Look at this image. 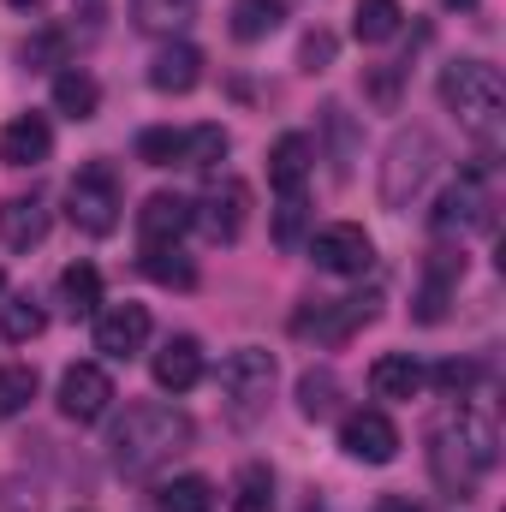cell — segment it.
Segmentation results:
<instances>
[{"label": "cell", "mask_w": 506, "mask_h": 512, "mask_svg": "<svg viewBox=\"0 0 506 512\" xmlns=\"http://www.w3.org/2000/svg\"><path fill=\"white\" fill-rule=\"evenodd\" d=\"M495 459H501V429H495L489 411H477V405L459 399V405H447L429 423V477L453 501H471L477 483L495 471Z\"/></svg>", "instance_id": "obj_1"}, {"label": "cell", "mask_w": 506, "mask_h": 512, "mask_svg": "<svg viewBox=\"0 0 506 512\" xmlns=\"http://www.w3.org/2000/svg\"><path fill=\"white\" fill-rule=\"evenodd\" d=\"M191 417L179 411V405H131L126 417L114 423V441H108V453H114V471L120 477H149V471H161L173 453H185L191 447Z\"/></svg>", "instance_id": "obj_2"}, {"label": "cell", "mask_w": 506, "mask_h": 512, "mask_svg": "<svg viewBox=\"0 0 506 512\" xmlns=\"http://www.w3.org/2000/svg\"><path fill=\"white\" fill-rule=\"evenodd\" d=\"M441 102L459 114V126L471 131L477 143L495 149L501 120H506V84L489 60H453V66H441Z\"/></svg>", "instance_id": "obj_3"}, {"label": "cell", "mask_w": 506, "mask_h": 512, "mask_svg": "<svg viewBox=\"0 0 506 512\" xmlns=\"http://www.w3.org/2000/svg\"><path fill=\"white\" fill-rule=\"evenodd\" d=\"M435 161H441L435 131H423V126L393 131V143H387V155H381V203H387V209H405V203L429 185Z\"/></svg>", "instance_id": "obj_4"}, {"label": "cell", "mask_w": 506, "mask_h": 512, "mask_svg": "<svg viewBox=\"0 0 506 512\" xmlns=\"http://www.w3.org/2000/svg\"><path fill=\"white\" fill-rule=\"evenodd\" d=\"M376 292H358V298H316L292 316V334L298 340H316V346H346L358 328L376 322Z\"/></svg>", "instance_id": "obj_5"}, {"label": "cell", "mask_w": 506, "mask_h": 512, "mask_svg": "<svg viewBox=\"0 0 506 512\" xmlns=\"http://www.w3.org/2000/svg\"><path fill=\"white\" fill-rule=\"evenodd\" d=\"M274 376H280L274 352H262V346H239V352H227V358H221V399H227L239 417H251V411L268 405Z\"/></svg>", "instance_id": "obj_6"}, {"label": "cell", "mask_w": 506, "mask_h": 512, "mask_svg": "<svg viewBox=\"0 0 506 512\" xmlns=\"http://www.w3.org/2000/svg\"><path fill=\"white\" fill-rule=\"evenodd\" d=\"M66 215H72V227L90 233V239L114 233V227H120V185H114V173H108V167H84V173L66 185Z\"/></svg>", "instance_id": "obj_7"}, {"label": "cell", "mask_w": 506, "mask_h": 512, "mask_svg": "<svg viewBox=\"0 0 506 512\" xmlns=\"http://www.w3.org/2000/svg\"><path fill=\"white\" fill-rule=\"evenodd\" d=\"M459 227H495V197H489V167H465L435 209V233H459Z\"/></svg>", "instance_id": "obj_8"}, {"label": "cell", "mask_w": 506, "mask_h": 512, "mask_svg": "<svg viewBox=\"0 0 506 512\" xmlns=\"http://www.w3.org/2000/svg\"><path fill=\"white\" fill-rule=\"evenodd\" d=\"M251 221V185L245 179H215L203 203H191V227H203L215 245H233Z\"/></svg>", "instance_id": "obj_9"}, {"label": "cell", "mask_w": 506, "mask_h": 512, "mask_svg": "<svg viewBox=\"0 0 506 512\" xmlns=\"http://www.w3.org/2000/svg\"><path fill=\"white\" fill-rule=\"evenodd\" d=\"M310 262L322 268V274H370V262H376V245H370V233L364 227H352V221H334V227H322L316 239H310Z\"/></svg>", "instance_id": "obj_10"}, {"label": "cell", "mask_w": 506, "mask_h": 512, "mask_svg": "<svg viewBox=\"0 0 506 512\" xmlns=\"http://www.w3.org/2000/svg\"><path fill=\"white\" fill-rule=\"evenodd\" d=\"M108 405H114V382H108L102 364H72V370L60 376V417H72V423H102Z\"/></svg>", "instance_id": "obj_11"}, {"label": "cell", "mask_w": 506, "mask_h": 512, "mask_svg": "<svg viewBox=\"0 0 506 512\" xmlns=\"http://www.w3.org/2000/svg\"><path fill=\"white\" fill-rule=\"evenodd\" d=\"M149 346V310L143 304H114V310H102L96 316V352L102 358H137Z\"/></svg>", "instance_id": "obj_12"}, {"label": "cell", "mask_w": 506, "mask_h": 512, "mask_svg": "<svg viewBox=\"0 0 506 512\" xmlns=\"http://www.w3.org/2000/svg\"><path fill=\"white\" fill-rule=\"evenodd\" d=\"M340 447H346L352 459H364V465H387V459L399 453V429H393L387 411H352V417L340 423Z\"/></svg>", "instance_id": "obj_13"}, {"label": "cell", "mask_w": 506, "mask_h": 512, "mask_svg": "<svg viewBox=\"0 0 506 512\" xmlns=\"http://www.w3.org/2000/svg\"><path fill=\"white\" fill-rule=\"evenodd\" d=\"M185 233H191V197H179V191L143 197V209H137V239H143V251H149V245H179Z\"/></svg>", "instance_id": "obj_14"}, {"label": "cell", "mask_w": 506, "mask_h": 512, "mask_svg": "<svg viewBox=\"0 0 506 512\" xmlns=\"http://www.w3.org/2000/svg\"><path fill=\"white\" fill-rule=\"evenodd\" d=\"M54 155V131L42 114H18L12 126L0 131V161L6 167H42Z\"/></svg>", "instance_id": "obj_15"}, {"label": "cell", "mask_w": 506, "mask_h": 512, "mask_svg": "<svg viewBox=\"0 0 506 512\" xmlns=\"http://www.w3.org/2000/svg\"><path fill=\"white\" fill-rule=\"evenodd\" d=\"M155 387H167V393H191V387L203 382V346L191 340V334H173L161 352H155Z\"/></svg>", "instance_id": "obj_16"}, {"label": "cell", "mask_w": 506, "mask_h": 512, "mask_svg": "<svg viewBox=\"0 0 506 512\" xmlns=\"http://www.w3.org/2000/svg\"><path fill=\"white\" fill-rule=\"evenodd\" d=\"M197 78H203V54H197L191 42H167V48L149 60V84H155L161 96H185V90H197Z\"/></svg>", "instance_id": "obj_17"}, {"label": "cell", "mask_w": 506, "mask_h": 512, "mask_svg": "<svg viewBox=\"0 0 506 512\" xmlns=\"http://www.w3.org/2000/svg\"><path fill=\"white\" fill-rule=\"evenodd\" d=\"M0 239L6 251H30L48 239V203L42 197H6L0 203Z\"/></svg>", "instance_id": "obj_18"}, {"label": "cell", "mask_w": 506, "mask_h": 512, "mask_svg": "<svg viewBox=\"0 0 506 512\" xmlns=\"http://www.w3.org/2000/svg\"><path fill=\"white\" fill-rule=\"evenodd\" d=\"M465 280V256L459 251H435L429 256V274H423V292H417V322H441L447 316V292Z\"/></svg>", "instance_id": "obj_19"}, {"label": "cell", "mask_w": 506, "mask_h": 512, "mask_svg": "<svg viewBox=\"0 0 506 512\" xmlns=\"http://www.w3.org/2000/svg\"><path fill=\"white\" fill-rule=\"evenodd\" d=\"M310 161H316L310 137H304V131H286V137L268 149V185H274V191H304Z\"/></svg>", "instance_id": "obj_20"}, {"label": "cell", "mask_w": 506, "mask_h": 512, "mask_svg": "<svg viewBox=\"0 0 506 512\" xmlns=\"http://www.w3.org/2000/svg\"><path fill=\"white\" fill-rule=\"evenodd\" d=\"M423 364L411 358V352H387V358H376L370 364V393L376 399H417L423 393Z\"/></svg>", "instance_id": "obj_21"}, {"label": "cell", "mask_w": 506, "mask_h": 512, "mask_svg": "<svg viewBox=\"0 0 506 512\" xmlns=\"http://www.w3.org/2000/svg\"><path fill=\"white\" fill-rule=\"evenodd\" d=\"M280 24H286V0H233V12H227V30L239 42H262Z\"/></svg>", "instance_id": "obj_22"}, {"label": "cell", "mask_w": 506, "mask_h": 512, "mask_svg": "<svg viewBox=\"0 0 506 512\" xmlns=\"http://www.w3.org/2000/svg\"><path fill=\"white\" fill-rule=\"evenodd\" d=\"M197 18V0H131V24L149 36H173Z\"/></svg>", "instance_id": "obj_23"}, {"label": "cell", "mask_w": 506, "mask_h": 512, "mask_svg": "<svg viewBox=\"0 0 506 512\" xmlns=\"http://www.w3.org/2000/svg\"><path fill=\"white\" fill-rule=\"evenodd\" d=\"M54 108H60L66 120H96V108H102L96 78H90V72H60V78H54Z\"/></svg>", "instance_id": "obj_24"}, {"label": "cell", "mask_w": 506, "mask_h": 512, "mask_svg": "<svg viewBox=\"0 0 506 512\" xmlns=\"http://www.w3.org/2000/svg\"><path fill=\"white\" fill-rule=\"evenodd\" d=\"M143 274L155 286H173V292H191L197 286V268H191V256H179V245H149L143 251Z\"/></svg>", "instance_id": "obj_25"}, {"label": "cell", "mask_w": 506, "mask_h": 512, "mask_svg": "<svg viewBox=\"0 0 506 512\" xmlns=\"http://www.w3.org/2000/svg\"><path fill=\"white\" fill-rule=\"evenodd\" d=\"M60 304H66L72 316H90V310L102 304V274H96L90 262H72V268H60Z\"/></svg>", "instance_id": "obj_26"}, {"label": "cell", "mask_w": 506, "mask_h": 512, "mask_svg": "<svg viewBox=\"0 0 506 512\" xmlns=\"http://www.w3.org/2000/svg\"><path fill=\"white\" fill-rule=\"evenodd\" d=\"M399 18H405L399 0H358L352 30H358V42H387V36H399Z\"/></svg>", "instance_id": "obj_27"}, {"label": "cell", "mask_w": 506, "mask_h": 512, "mask_svg": "<svg viewBox=\"0 0 506 512\" xmlns=\"http://www.w3.org/2000/svg\"><path fill=\"white\" fill-rule=\"evenodd\" d=\"M161 512H209L215 507V483L209 477H173V483H161Z\"/></svg>", "instance_id": "obj_28"}, {"label": "cell", "mask_w": 506, "mask_h": 512, "mask_svg": "<svg viewBox=\"0 0 506 512\" xmlns=\"http://www.w3.org/2000/svg\"><path fill=\"white\" fill-rule=\"evenodd\" d=\"M233 512H274V471L268 465H245L233 477Z\"/></svg>", "instance_id": "obj_29"}, {"label": "cell", "mask_w": 506, "mask_h": 512, "mask_svg": "<svg viewBox=\"0 0 506 512\" xmlns=\"http://www.w3.org/2000/svg\"><path fill=\"white\" fill-rule=\"evenodd\" d=\"M137 161L143 167H185V131L173 126H155L137 137Z\"/></svg>", "instance_id": "obj_30"}, {"label": "cell", "mask_w": 506, "mask_h": 512, "mask_svg": "<svg viewBox=\"0 0 506 512\" xmlns=\"http://www.w3.org/2000/svg\"><path fill=\"white\" fill-rule=\"evenodd\" d=\"M42 328H48V316H42V304H36V298H12V304L0 310V334H6L12 346H30Z\"/></svg>", "instance_id": "obj_31"}, {"label": "cell", "mask_w": 506, "mask_h": 512, "mask_svg": "<svg viewBox=\"0 0 506 512\" xmlns=\"http://www.w3.org/2000/svg\"><path fill=\"white\" fill-rule=\"evenodd\" d=\"M36 399V370L30 364H6L0 370V417H18Z\"/></svg>", "instance_id": "obj_32"}, {"label": "cell", "mask_w": 506, "mask_h": 512, "mask_svg": "<svg viewBox=\"0 0 506 512\" xmlns=\"http://www.w3.org/2000/svg\"><path fill=\"white\" fill-rule=\"evenodd\" d=\"M334 393H340V382H334L328 370H310V376L298 382V411H304V417H328V411H334Z\"/></svg>", "instance_id": "obj_33"}, {"label": "cell", "mask_w": 506, "mask_h": 512, "mask_svg": "<svg viewBox=\"0 0 506 512\" xmlns=\"http://www.w3.org/2000/svg\"><path fill=\"white\" fill-rule=\"evenodd\" d=\"M221 155H227V131H221V126L185 131V167H215Z\"/></svg>", "instance_id": "obj_34"}, {"label": "cell", "mask_w": 506, "mask_h": 512, "mask_svg": "<svg viewBox=\"0 0 506 512\" xmlns=\"http://www.w3.org/2000/svg\"><path fill=\"white\" fill-rule=\"evenodd\" d=\"M304 239V191H280V215H274V245H298Z\"/></svg>", "instance_id": "obj_35"}, {"label": "cell", "mask_w": 506, "mask_h": 512, "mask_svg": "<svg viewBox=\"0 0 506 512\" xmlns=\"http://www.w3.org/2000/svg\"><path fill=\"white\" fill-rule=\"evenodd\" d=\"M435 387H441V393H453V399H471V387H477V364L447 358V364L435 370Z\"/></svg>", "instance_id": "obj_36"}, {"label": "cell", "mask_w": 506, "mask_h": 512, "mask_svg": "<svg viewBox=\"0 0 506 512\" xmlns=\"http://www.w3.org/2000/svg\"><path fill=\"white\" fill-rule=\"evenodd\" d=\"M328 60H334V36H322V30H316V36H304V48H298V66H304V72H322Z\"/></svg>", "instance_id": "obj_37"}, {"label": "cell", "mask_w": 506, "mask_h": 512, "mask_svg": "<svg viewBox=\"0 0 506 512\" xmlns=\"http://www.w3.org/2000/svg\"><path fill=\"white\" fill-rule=\"evenodd\" d=\"M18 54H24V66H42V60H54V54H60V36H36V42L24 36V48H18Z\"/></svg>", "instance_id": "obj_38"}, {"label": "cell", "mask_w": 506, "mask_h": 512, "mask_svg": "<svg viewBox=\"0 0 506 512\" xmlns=\"http://www.w3.org/2000/svg\"><path fill=\"white\" fill-rule=\"evenodd\" d=\"M376 512H423V507H417L411 495H381V501H376Z\"/></svg>", "instance_id": "obj_39"}, {"label": "cell", "mask_w": 506, "mask_h": 512, "mask_svg": "<svg viewBox=\"0 0 506 512\" xmlns=\"http://www.w3.org/2000/svg\"><path fill=\"white\" fill-rule=\"evenodd\" d=\"M441 6H453V12H471V6H477V0H441Z\"/></svg>", "instance_id": "obj_40"}, {"label": "cell", "mask_w": 506, "mask_h": 512, "mask_svg": "<svg viewBox=\"0 0 506 512\" xmlns=\"http://www.w3.org/2000/svg\"><path fill=\"white\" fill-rule=\"evenodd\" d=\"M12 6H30V0H12Z\"/></svg>", "instance_id": "obj_41"}, {"label": "cell", "mask_w": 506, "mask_h": 512, "mask_svg": "<svg viewBox=\"0 0 506 512\" xmlns=\"http://www.w3.org/2000/svg\"><path fill=\"white\" fill-rule=\"evenodd\" d=\"M0 286H6V274H0Z\"/></svg>", "instance_id": "obj_42"}]
</instances>
